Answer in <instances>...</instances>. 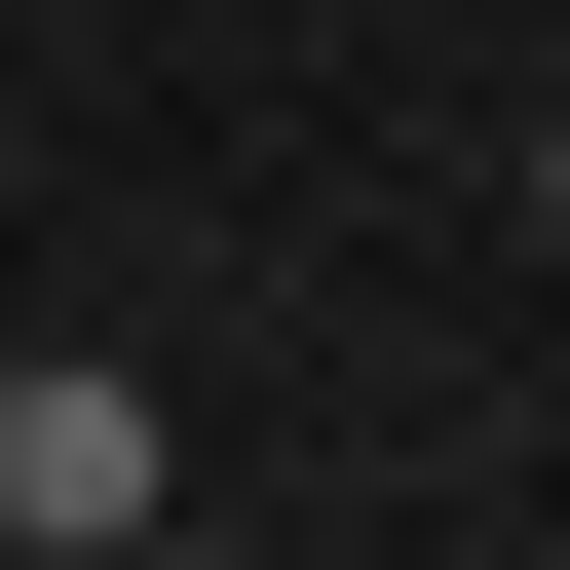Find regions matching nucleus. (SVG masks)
I'll list each match as a JSON object with an SVG mask.
<instances>
[{"instance_id": "nucleus-2", "label": "nucleus", "mask_w": 570, "mask_h": 570, "mask_svg": "<svg viewBox=\"0 0 570 570\" xmlns=\"http://www.w3.org/2000/svg\"><path fill=\"white\" fill-rule=\"evenodd\" d=\"M532 228H570V115H532Z\"/></svg>"}, {"instance_id": "nucleus-1", "label": "nucleus", "mask_w": 570, "mask_h": 570, "mask_svg": "<svg viewBox=\"0 0 570 570\" xmlns=\"http://www.w3.org/2000/svg\"><path fill=\"white\" fill-rule=\"evenodd\" d=\"M153 494H190V419H153L115 343H39V381H0V532H39V570H115Z\"/></svg>"}]
</instances>
